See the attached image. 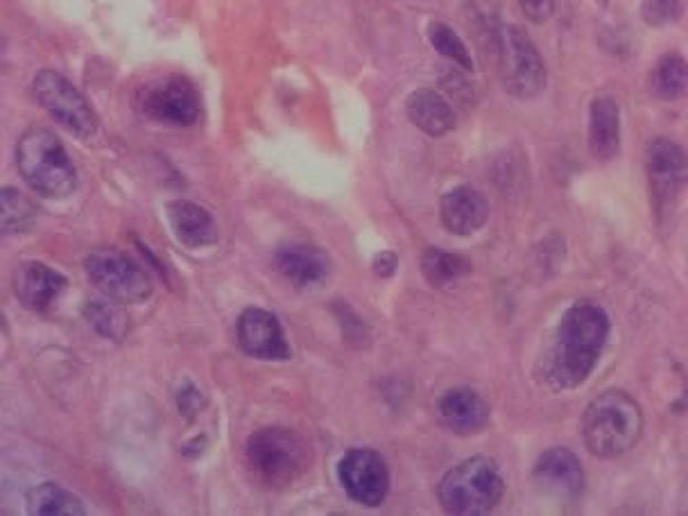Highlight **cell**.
<instances>
[{
    "mask_svg": "<svg viewBox=\"0 0 688 516\" xmlns=\"http://www.w3.org/2000/svg\"><path fill=\"white\" fill-rule=\"evenodd\" d=\"M240 350L261 361H286L290 347L279 320L264 309H247L238 320Z\"/></svg>",
    "mask_w": 688,
    "mask_h": 516,
    "instance_id": "obj_12",
    "label": "cell"
},
{
    "mask_svg": "<svg viewBox=\"0 0 688 516\" xmlns=\"http://www.w3.org/2000/svg\"><path fill=\"white\" fill-rule=\"evenodd\" d=\"M589 150L598 161H612L621 150V109L610 96H600L589 107Z\"/></svg>",
    "mask_w": 688,
    "mask_h": 516,
    "instance_id": "obj_19",
    "label": "cell"
},
{
    "mask_svg": "<svg viewBox=\"0 0 688 516\" xmlns=\"http://www.w3.org/2000/svg\"><path fill=\"white\" fill-rule=\"evenodd\" d=\"M165 213L172 234L184 247L200 249L218 243V225L204 206L189 200H175L165 206Z\"/></svg>",
    "mask_w": 688,
    "mask_h": 516,
    "instance_id": "obj_17",
    "label": "cell"
},
{
    "mask_svg": "<svg viewBox=\"0 0 688 516\" xmlns=\"http://www.w3.org/2000/svg\"><path fill=\"white\" fill-rule=\"evenodd\" d=\"M421 272L433 288H447L449 283L469 275L471 264L460 254H451L440 247H428L421 256Z\"/></svg>",
    "mask_w": 688,
    "mask_h": 516,
    "instance_id": "obj_23",
    "label": "cell"
},
{
    "mask_svg": "<svg viewBox=\"0 0 688 516\" xmlns=\"http://www.w3.org/2000/svg\"><path fill=\"white\" fill-rule=\"evenodd\" d=\"M34 98L64 129L79 139H92L98 129V116L75 86L55 71L36 73Z\"/></svg>",
    "mask_w": 688,
    "mask_h": 516,
    "instance_id": "obj_9",
    "label": "cell"
},
{
    "mask_svg": "<svg viewBox=\"0 0 688 516\" xmlns=\"http://www.w3.org/2000/svg\"><path fill=\"white\" fill-rule=\"evenodd\" d=\"M17 165L25 184L43 197H68L77 186L75 165L46 127H30L17 143Z\"/></svg>",
    "mask_w": 688,
    "mask_h": 516,
    "instance_id": "obj_3",
    "label": "cell"
},
{
    "mask_svg": "<svg viewBox=\"0 0 688 516\" xmlns=\"http://www.w3.org/2000/svg\"><path fill=\"white\" fill-rule=\"evenodd\" d=\"M535 481L557 496L576 498L584 490V469L573 451L555 447L539 455L535 464Z\"/></svg>",
    "mask_w": 688,
    "mask_h": 516,
    "instance_id": "obj_14",
    "label": "cell"
},
{
    "mask_svg": "<svg viewBox=\"0 0 688 516\" xmlns=\"http://www.w3.org/2000/svg\"><path fill=\"white\" fill-rule=\"evenodd\" d=\"M684 0H641V19L651 28H668L679 21Z\"/></svg>",
    "mask_w": 688,
    "mask_h": 516,
    "instance_id": "obj_27",
    "label": "cell"
},
{
    "mask_svg": "<svg viewBox=\"0 0 688 516\" xmlns=\"http://www.w3.org/2000/svg\"><path fill=\"white\" fill-rule=\"evenodd\" d=\"M277 270L297 286H315L322 283L331 272L329 256L307 243H290L281 247L275 256Z\"/></svg>",
    "mask_w": 688,
    "mask_h": 516,
    "instance_id": "obj_18",
    "label": "cell"
},
{
    "mask_svg": "<svg viewBox=\"0 0 688 516\" xmlns=\"http://www.w3.org/2000/svg\"><path fill=\"white\" fill-rule=\"evenodd\" d=\"M438 415L442 423L458 436H473L490 423L492 408L490 404L469 387H455L442 395L438 401Z\"/></svg>",
    "mask_w": 688,
    "mask_h": 516,
    "instance_id": "obj_15",
    "label": "cell"
},
{
    "mask_svg": "<svg viewBox=\"0 0 688 516\" xmlns=\"http://www.w3.org/2000/svg\"><path fill=\"white\" fill-rule=\"evenodd\" d=\"M505 494V481L492 458L476 455L453 466L438 487L444 512L476 516L490 514Z\"/></svg>",
    "mask_w": 688,
    "mask_h": 516,
    "instance_id": "obj_5",
    "label": "cell"
},
{
    "mask_svg": "<svg viewBox=\"0 0 688 516\" xmlns=\"http://www.w3.org/2000/svg\"><path fill=\"white\" fill-rule=\"evenodd\" d=\"M84 315L86 320H89L94 324V329L109 337V340H122L127 329H129V320L125 318V313L111 304H103V301H94V304H89L84 309Z\"/></svg>",
    "mask_w": 688,
    "mask_h": 516,
    "instance_id": "obj_26",
    "label": "cell"
},
{
    "mask_svg": "<svg viewBox=\"0 0 688 516\" xmlns=\"http://www.w3.org/2000/svg\"><path fill=\"white\" fill-rule=\"evenodd\" d=\"M28 512L32 516H82L86 514L82 501L55 483H43L28 492Z\"/></svg>",
    "mask_w": 688,
    "mask_h": 516,
    "instance_id": "obj_22",
    "label": "cell"
},
{
    "mask_svg": "<svg viewBox=\"0 0 688 516\" xmlns=\"http://www.w3.org/2000/svg\"><path fill=\"white\" fill-rule=\"evenodd\" d=\"M428 39L430 46H433L442 57L451 60L453 64H458L464 71H473V60L471 53L466 51L464 41L458 36V32L453 28H449L447 23H430L428 25Z\"/></svg>",
    "mask_w": 688,
    "mask_h": 516,
    "instance_id": "obj_25",
    "label": "cell"
},
{
    "mask_svg": "<svg viewBox=\"0 0 688 516\" xmlns=\"http://www.w3.org/2000/svg\"><path fill=\"white\" fill-rule=\"evenodd\" d=\"M178 406L186 417H195L204 408V395L197 390L195 385L186 383L178 395Z\"/></svg>",
    "mask_w": 688,
    "mask_h": 516,
    "instance_id": "obj_28",
    "label": "cell"
},
{
    "mask_svg": "<svg viewBox=\"0 0 688 516\" xmlns=\"http://www.w3.org/2000/svg\"><path fill=\"white\" fill-rule=\"evenodd\" d=\"M139 111L172 127L195 125L202 116V100L195 84L182 75H163L146 82L137 92Z\"/></svg>",
    "mask_w": 688,
    "mask_h": 516,
    "instance_id": "obj_8",
    "label": "cell"
},
{
    "mask_svg": "<svg viewBox=\"0 0 688 516\" xmlns=\"http://www.w3.org/2000/svg\"><path fill=\"white\" fill-rule=\"evenodd\" d=\"M337 479L356 503L376 507L390 492V469L380 453L372 449H354L344 453L337 464Z\"/></svg>",
    "mask_w": 688,
    "mask_h": 516,
    "instance_id": "obj_10",
    "label": "cell"
},
{
    "mask_svg": "<svg viewBox=\"0 0 688 516\" xmlns=\"http://www.w3.org/2000/svg\"><path fill=\"white\" fill-rule=\"evenodd\" d=\"M651 92L659 100L675 103L688 96V60L679 53L659 57L651 73Z\"/></svg>",
    "mask_w": 688,
    "mask_h": 516,
    "instance_id": "obj_21",
    "label": "cell"
},
{
    "mask_svg": "<svg viewBox=\"0 0 688 516\" xmlns=\"http://www.w3.org/2000/svg\"><path fill=\"white\" fill-rule=\"evenodd\" d=\"M519 6L533 23H546L555 12V0H519Z\"/></svg>",
    "mask_w": 688,
    "mask_h": 516,
    "instance_id": "obj_29",
    "label": "cell"
},
{
    "mask_svg": "<svg viewBox=\"0 0 688 516\" xmlns=\"http://www.w3.org/2000/svg\"><path fill=\"white\" fill-rule=\"evenodd\" d=\"M34 221L36 208L23 193H19L17 189L0 191V225H3V232H25L32 227Z\"/></svg>",
    "mask_w": 688,
    "mask_h": 516,
    "instance_id": "obj_24",
    "label": "cell"
},
{
    "mask_svg": "<svg viewBox=\"0 0 688 516\" xmlns=\"http://www.w3.org/2000/svg\"><path fill=\"white\" fill-rule=\"evenodd\" d=\"M14 294L28 311H49L66 288V277L41 261H23L12 277Z\"/></svg>",
    "mask_w": 688,
    "mask_h": 516,
    "instance_id": "obj_13",
    "label": "cell"
},
{
    "mask_svg": "<svg viewBox=\"0 0 688 516\" xmlns=\"http://www.w3.org/2000/svg\"><path fill=\"white\" fill-rule=\"evenodd\" d=\"M372 268H374V272H376L378 277H393L395 270H397V254H393V251H380V254L374 258Z\"/></svg>",
    "mask_w": 688,
    "mask_h": 516,
    "instance_id": "obj_30",
    "label": "cell"
},
{
    "mask_svg": "<svg viewBox=\"0 0 688 516\" xmlns=\"http://www.w3.org/2000/svg\"><path fill=\"white\" fill-rule=\"evenodd\" d=\"M406 114L415 127H419L428 137H444L455 129V111L449 100L433 92L419 89L408 96Z\"/></svg>",
    "mask_w": 688,
    "mask_h": 516,
    "instance_id": "obj_20",
    "label": "cell"
},
{
    "mask_svg": "<svg viewBox=\"0 0 688 516\" xmlns=\"http://www.w3.org/2000/svg\"><path fill=\"white\" fill-rule=\"evenodd\" d=\"M501 77L505 92L519 100H535L546 89V64L535 41L519 25L501 32Z\"/></svg>",
    "mask_w": 688,
    "mask_h": 516,
    "instance_id": "obj_6",
    "label": "cell"
},
{
    "mask_svg": "<svg viewBox=\"0 0 688 516\" xmlns=\"http://www.w3.org/2000/svg\"><path fill=\"white\" fill-rule=\"evenodd\" d=\"M598 3H600V6H608V3H610V0H598Z\"/></svg>",
    "mask_w": 688,
    "mask_h": 516,
    "instance_id": "obj_31",
    "label": "cell"
},
{
    "mask_svg": "<svg viewBox=\"0 0 688 516\" xmlns=\"http://www.w3.org/2000/svg\"><path fill=\"white\" fill-rule=\"evenodd\" d=\"M643 436V410L623 390L598 395L582 415V438L598 458H619Z\"/></svg>",
    "mask_w": 688,
    "mask_h": 516,
    "instance_id": "obj_2",
    "label": "cell"
},
{
    "mask_svg": "<svg viewBox=\"0 0 688 516\" xmlns=\"http://www.w3.org/2000/svg\"><path fill=\"white\" fill-rule=\"evenodd\" d=\"M645 161H648V178L655 206L659 213H664L679 195L686 182L688 157L675 141L655 139L648 146V157H645Z\"/></svg>",
    "mask_w": 688,
    "mask_h": 516,
    "instance_id": "obj_11",
    "label": "cell"
},
{
    "mask_svg": "<svg viewBox=\"0 0 688 516\" xmlns=\"http://www.w3.org/2000/svg\"><path fill=\"white\" fill-rule=\"evenodd\" d=\"M440 215L451 234L471 236L487 225L490 204L481 191L471 186H458L442 197Z\"/></svg>",
    "mask_w": 688,
    "mask_h": 516,
    "instance_id": "obj_16",
    "label": "cell"
},
{
    "mask_svg": "<svg viewBox=\"0 0 688 516\" xmlns=\"http://www.w3.org/2000/svg\"><path fill=\"white\" fill-rule=\"evenodd\" d=\"M610 331V315L593 301H578L567 309L544 358V380L557 393L584 385L605 350Z\"/></svg>",
    "mask_w": 688,
    "mask_h": 516,
    "instance_id": "obj_1",
    "label": "cell"
},
{
    "mask_svg": "<svg viewBox=\"0 0 688 516\" xmlns=\"http://www.w3.org/2000/svg\"><path fill=\"white\" fill-rule=\"evenodd\" d=\"M247 464L256 481L283 490L304 476L311 464L309 444L288 428H261L247 440Z\"/></svg>",
    "mask_w": 688,
    "mask_h": 516,
    "instance_id": "obj_4",
    "label": "cell"
},
{
    "mask_svg": "<svg viewBox=\"0 0 688 516\" xmlns=\"http://www.w3.org/2000/svg\"><path fill=\"white\" fill-rule=\"evenodd\" d=\"M84 272L105 297L122 304H139L152 294L148 270L118 249H98L86 256Z\"/></svg>",
    "mask_w": 688,
    "mask_h": 516,
    "instance_id": "obj_7",
    "label": "cell"
}]
</instances>
